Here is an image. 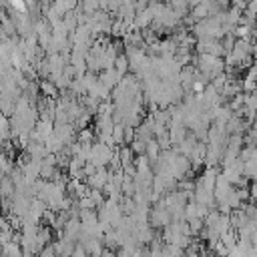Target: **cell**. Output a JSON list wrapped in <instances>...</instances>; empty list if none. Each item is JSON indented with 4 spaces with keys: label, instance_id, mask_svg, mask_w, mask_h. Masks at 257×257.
<instances>
[{
    "label": "cell",
    "instance_id": "6da1fadb",
    "mask_svg": "<svg viewBox=\"0 0 257 257\" xmlns=\"http://www.w3.org/2000/svg\"><path fill=\"white\" fill-rule=\"evenodd\" d=\"M199 68L203 70V76L205 78H215L223 72V62L219 56H213V54H201L199 58Z\"/></svg>",
    "mask_w": 257,
    "mask_h": 257
},
{
    "label": "cell",
    "instance_id": "5b68a950",
    "mask_svg": "<svg viewBox=\"0 0 257 257\" xmlns=\"http://www.w3.org/2000/svg\"><path fill=\"white\" fill-rule=\"evenodd\" d=\"M249 197H251V199H255V201H257V183H255V185H253V187H251V189H249Z\"/></svg>",
    "mask_w": 257,
    "mask_h": 257
},
{
    "label": "cell",
    "instance_id": "7a4b0ae2",
    "mask_svg": "<svg viewBox=\"0 0 257 257\" xmlns=\"http://www.w3.org/2000/svg\"><path fill=\"white\" fill-rule=\"evenodd\" d=\"M171 221H173V217L165 205H159L151 211V225L153 227H167V225H171Z\"/></svg>",
    "mask_w": 257,
    "mask_h": 257
},
{
    "label": "cell",
    "instance_id": "3957f363",
    "mask_svg": "<svg viewBox=\"0 0 257 257\" xmlns=\"http://www.w3.org/2000/svg\"><path fill=\"white\" fill-rule=\"evenodd\" d=\"M74 245H76V243H72V241H68V239L60 237L58 241H54V243H52V249H54L56 257H70V255H72V251H74Z\"/></svg>",
    "mask_w": 257,
    "mask_h": 257
},
{
    "label": "cell",
    "instance_id": "277c9868",
    "mask_svg": "<svg viewBox=\"0 0 257 257\" xmlns=\"http://www.w3.org/2000/svg\"><path fill=\"white\" fill-rule=\"evenodd\" d=\"M70 257H88V253L84 251V247H82L80 243H76V245H74V251H72Z\"/></svg>",
    "mask_w": 257,
    "mask_h": 257
}]
</instances>
